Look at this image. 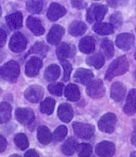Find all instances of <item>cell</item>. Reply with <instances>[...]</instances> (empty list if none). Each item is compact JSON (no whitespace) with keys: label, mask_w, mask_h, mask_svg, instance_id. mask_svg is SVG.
I'll use <instances>...</instances> for the list:
<instances>
[{"label":"cell","mask_w":136,"mask_h":157,"mask_svg":"<svg viewBox=\"0 0 136 157\" xmlns=\"http://www.w3.org/2000/svg\"><path fill=\"white\" fill-rule=\"evenodd\" d=\"M48 45L45 44L44 42L39 41V42H37L36 44H34V46L27 53L26 56H29L30 54H35V55L41 56V57H45L48 53Z\"/></svg>","instance_id":"obj_28"},{"label":"cell","mask_w":136,"mask_h":157,"mask_svg":"<svg viewBox=\"0 0 136 157\" xmlns=\"http://www.w3.org/2000/svg\"><path fill=\"white\" fill-rule=\"evenodd\" d=\"M64 84L62 82H57V83H51L48 86L49 91L52 94L56 96H62L64 89Z\"/></svg>","instance_id":"obj_38"},{"label":"cell","mask_w":136,"mask_h":157,"mask_svg":"<svg viewBox=\"0 0 136 157\" xmlns=\"http://www.w3.org/2000/svg\"><path fill=\"white\" fill-rule=\"evenodd\" d=\"M65 33V29L59 25H54L47 35V40L51 44H59Z\"/></svg>","instance_id":"obj_14"},{"label":"cell","mask_w":136,"mask_h":157,"mask_svg":"<svg viewBox=\"0 0 136 157\" xmlns=\"http://www.w3.org/2000/svg\"><path fill=\"white\" fill-rule=\"evenodd\" d=\"M131 143H132L133 145L136 147V128L134 129L132 136H131Z\"/></svg>","instance_id":"obj_45"},{"label":"cell","mask_w":136,"mask_h":157,"mask_svg":"<svg viewBox=\"0 0 136 157\" xmlns=\"http://www.w3.org/2000/svg\"><path fill=\"white\" fill-rule=\"evenodd\" d=\"M44 95V89L38 85H32L29 86L24 93V97L27 101L32 103H37L41 101Z\"/></svg>","instance_id":"obj_8"},{"label":"cell","mask_w":136,"mask_h":157,"mask_svg":"<svg viewBox=\"0 0 136 157\" xmlns=\"http://www.w3.org/2000/svg\"><path fill=\"white\" fill-rule=\"evenodd\" d=\"M73 128L75 134L81 139L88 140L94 135L95 127L92 124L75 121L73 123Z\"/></svg>","instance_id":"obj_4"},{"label":"cell","mask_w":136,"mask_h":157,"mask_svg":"<svg viewBox=\"0 0 136 157\" xmlns=\"http://www.w3.org/2000/svg\"><path fill=\"white\" fill-rule=\"evenodd\" d=\"M134 58H135V59H136V52H135V54H134Z\"/></svg>","instance_id":"obj_51"},{"label":"cell","mask_w":136,"mask_h":157,"mask_svg":"<svg viewBox=\"0 0 136 157\" xmlns=\"http://www.w3.org/2000/svg\"><path fill=\"white\" fill-rule=\"evenodd\" d=\"M134 78H135V80H136V70L134 71Z\"/></svg>","instance_id":"obj_50"},{"label":"cell","mask_w":136,"mask_h":157,"mask_svg":"<svg viewBox=\"0 0 136 157\" xmlns=\"http://www.w3.org/2000/svg\"><path fill=\"white\" fill-rule=\"evenodd\" d=\"M92 29L95 33L100 35H108L114 33V26L111 23L97 22L93 25Z\"/></svg>","instance_id":"obj_25"},{"label":"cell","mask_w":136,"mask_h":157,"mask_svg":"<svg viewBox=\"0 0 136 157\" xmlns=\"http://www.w3.org/2000/svg\"><path fill=\"white\" fill-rule=\"evenodd\" d=\"M73 50L74 51V47H72L67 43L62 42L58 44L56 50V54L60 60H66L67 58L73 56L74 52H73Z\"/></svg>","instance_id":"obj_19"},{"label":"cell","mask_w":136,"mask_h":157,"mask_svg":"<svg viewBox=\"0 0 136 157\" xmlns=\"http://www.w3.org/2000/svg\"><path fill=\"white\" fill-rule=\"evenodd\" d=\"M6 38H7V36H6V32L3 29H0V48L6 44Z\"/></svg>","instance_id":"obj_43"},{"label":"cell","mask_w":136,"mask_h":157,"mask_svg":"<svg viewBox=\"0 0 136 157\" xmlns=\"http://www.w3.org/2000/svg\"><path fill=\"white\" fill-rule=\"evenodd\" d=\"M77 151L79 157H90L92 153V147L90 144L81 143L77 146Z\"/></svg>","instance_id":"obj_35"},{"label":"cell","mask_w":136,"mask_h":157,"mask_svg":"<svg viewBox=\"0 0 136 157\" xmlns=\"http://www.w3.org/2000/svg\"><path fill=\"white\" fill-rule=\"evenodd\" d=\"M72 6L73 7L81 10V9H85L87 6V2H83V1H72Z\"/></svg>","instance_id":"obj_41"},{"label":"cell","mask_w":136,"mask_h":157,"mask_svg":"<svg viewBox=\"0 0 136 157\" xmlns=\"http://www.w3.org/2000/svg\"><path fill=\"white\" fill-rule=\"evenodd\" d=\"M61 63H62V67L64 68V76H63V80L65 82H67L69 80L70 78V74L72 71V67L71 63H69L67 60H61Z\"/></svg>","instance_id":"obj_39"},{"label":"cell","mask_w":136,"mask_h":157,"mask_svg":"<svg viewBox=\"0 0 136 157\" xmlns=\"http://www.w3.org/2000/svg\"><path fill=\"white\" fill-rule=\"evenodd\" d=\"M110 21H111V24L114 27L120 26L122 25V23H123V17H122L121 13L115 12V13H112L111 17H110Z\"/></svg>","instance_id":"obj_40"},{"label":"cell","mask_w":136,"mask_h":157,"mask_svg":"<svg viewBox=\"0 0 136 157\" xmlns=\"http://www.w3.org/2000/svg\"><path fill=\"white\" fill-rule=\"evenodd\" d=\"M42 67V59L38 56H31L26 64V75L28 77H35L38 75Z\"/></svg>","instance_id":"obj_9"},{"label":"cell","mask_w":136,"mask_h":157,"mask_svg":"<svg viewBox=\"0 0 136 157\" xmlns=\"http://www.w3.org/2000/svg\"><path fill=\"white\" fill-rule=\"evenodd\" d=\"M94 77V75L91 70L85 68L77 69L74 74L75 80L81 84H88L92 82V79Z\"/></svg>","instance_id":"obj_17"},{"label":"cell","mask_w":136,"mask_h":157,"mask_svg":"<svg viewBox=\"0 0 136 157\" xmlns=\"http://www.w3.org/2000/svg\"><path fill=\"white\" fill-rule=\"evenodd\" d=\"M0 78H2V77H1V74H0Z\"/></svg>","instance_id":"obj_52"},{"label":"cell","mask_w":136,"mask_h":157,"mask_svg":"<svg viewBox=\"0 0 136 157\" xmlns=\"http://www.w3.org/2000/svg\"><path fill=\"white\" fill-rule=\"evenodd\" d=\"M107 2L109 3V5L112 7H115V6H118V1H107Z\"/></svg>","instance_id":"obj_46"},{"label":"cell","mask_w":136,"mask_h":157,"mask_svg":"<svg viewBox=\"0 0 136 157\" xmlns=\"http://www.w3.org/2000/svg\"><path fill=\"white\" fill-rule=\"evenodd\" d=\"M115 147L113 143L104 140L96 146V152L100 157H111L115 154Z\"/></svg>","instance_id":"obj_12"},{"label":"cell","mask_w":136,"mask_h":157,"mask_svg":"<svg viewBox=\"0 0 136 157\" xmlns=\"http://www.w3.org/2000/svg\"><path fill=\"white\" fill-rule=\"evenodd\" d=\"M65 96L69 101H77L80 98V96H81V93H80L78 86L77 85L73 84V83H69L65 88Z\"/></svg>","instance_id":"obj_27"},{"label":"cell","mask_w":136,"mask_h":157,"mask_svg":"<svg viewBox=\"0 0 136 157\" xmlns=\"http://www.w3.org/2000/svg\"><path fill=\"white\" fill-rule=\"evenodd\" d=\"M104 57L100 52L89 56L86 59V63L89 66H92L96 69L101 68L104 64Z\"/></svg>","instance_id":"obj_31"},{"label":"cell","mask_w":136,"mask_h":157,"mask_svg":"<svg viewBox=\"0 0 136 157\" xmlns=\"http://www.w3.org/2000/svg\"><path fill=\"white\" fill-rule=\"evenodd\" d=\"M37 136H38V140L42 144H50L53 139V136L50 132V129L45 125H41L38 128V132H37Z\"/></svg>","instance_id":"obj_23"},{"label":"cell","mask_w":136,"mask_h":157,"mask_svg":"<svg viewBox=\"0 0 136 157\" xmlns=\"http://www.w3.org/2000/svg\"><path fill=\"white\" fill-rule=\"evenodd\" d=\"M59 118L63 122L69 123L73 117V109L71 105L68 103H62L59 105L58 110Z\"/></svg>","instance_id":"obj_20"},{"label":"cell","mask_w":136,"mask_h":157,"mask_svg":"<svg viewBox=\"0 0 136 157\" xmlns=\"http://www.w3.org/2000/svg\"><path fill=\"white\" fill-rule=\"evenodd\" d=\"M56 101L53 98H46L42 101L40 105V109L42 113L50 115L54 112L55 107Z\"/></svg>","instance_id":"obj_32"},{"label":"cell","mask_w":136,"mask_h":157,"mask_svg":"<svg viewBox=\"0 0 136 157\" xmlns=\"http://www.w3.org/2000/svg\"><path fill=\"white\" fill-rule=\"evenodd\" d=\"M15 117L18 121L22 124H30L34 120V113L30 108H17Z\"/></svg>","instance_id":"obj_11"},{"label":"cell","mask_w":136,"mask_h":157,"mask_svg":"<svg viewBox=\"0 0 136 157\" xmlns=\"http://www.w3.org/2000/svg\"><path fill=\"white\" fill-rule=\"evenodd\" d=\"M68 133V129L66 126L65 125H61V126L58 127L54 131V134H53V139L54 141L59 142L62 141L65 139Z\"/></svg>","instance_id":"obj_37"},{"label":"cell","mask_w":136,"mask_h":157,"mask_svg":"<svg viewBox=\"0 0 136 157\" xmlns=\"http://www.w3.org/2000/svg\"><path fill=\"white\" fill-rule=\"evenodd\" d=\"M101 48L104 52V56L107 59H111L114 56V46L111 40L108 39H104L101 43Z\"/></svg>","instance_id":"obj_34"},{"label":"cell","mask_w":136,"mask_h":157,"mask_svg":"<svg viewBox=\"0 0 136 157\" xmlns=\"http://www.w3.org/2000/svg\"><path fill=\"white\" fill-rule=\"evenodd\" d=\"M0 93H1V89H0Z\"/></svg>","instance_id":"obj_53"},{"label":"cell","mask_w":136,"mask_h":157,"mask_svg":"<svg viewBox=\"0 0 136 157\" xmlns=\"http://www.w3.org/2000/svg\"><path fill=\"white\" fill-rule=\"evenodd\" d=\"M2 15V7L0 6V16Z\"/></svg>","instance_id":"obj_49"},{"label":"cell","mask_w":136,"mask_h":157,"mask_svg":"<svg viewBox=\"0 0 136 157\" xmlns=\"http://www.w3.org/2000/svg\"><path fill=\"white\" fill-rule=\"evenodd\" d=\"M12 108L10 104L6 101L0 103V123L7 122L11 117Z\"/></svg>","instance_id":"obj_29"},{"label":"cell","mask_w":136,"mask_h":157,"mask_svg":"<svg viewBox=\"0 0 136 157\" xmlns=\"http://www.w3.org/2000/svg\"><path fill=\"white\" fill-rule=\"evenodd\" d=\"M107 12V7L101 4H92L87 10L86 18L88 22L93 23L94 21L100 22L104 19Z\"/></svg>","instance_id":"obj_3"},{"label":"cell","mask_w":136,"mask_h":157,"mask_svg":"<svg viewBox=\"0 0 136 157\" xmlns=\"http://www.w3.org/2000/svg\"><path fill=\"white\" fill-rule=\"evenodd\" d=\"M14 144L19 149L25 150L29 146V140L26 135L24 133H18L14 137Z\"/></svg>","instance_id":"obj_36"},{"label":"cell","mask_w":136,"mask_h":157,"mask_svg":"<svg viewBox=\"0 0 136 157\" xmlns=\"http://www.w3.org/2000/svg\"><path fill=\"white\" fill-rule=\"evenodd\" d=\"M26 25L30 29V30L36 36H41V35L44 34V27L42 26V22L38 18L30 16L26 20Z\"/></svg>","instance_id":"obj_18"},{"label":"cell","mask_w":136,"mask_h":157,"mask_svg":"<svg viewBox=\"0 0 136 157\" xmlns=\"http://www.w3.org/2000/svg\"><path fill=\"white\" fill-rule=\"evenodd\" d=\"M65 13H66V9L63 6L56 2H53L50 4L49 7L47 17L50 21H55L59 19L60 17H63Z\"/></svg>","instance_id":"obj_13"},{"label":"cell","mask_w":136,"mask_h":157,"mask_svg":"<svg viewBox=\"0 0 136 157\" xmlns=\"http://www.w3.org/2000/svg\"><path fill=\"white\" fill-rule=\"evenodd\" d=\"M123 111L126 114L133 115L136 112V89H132L129 92L126 103L123 107Z\"/></svg>","instance_id":"obj_16"},{"label":"cell","mask_w":136,"mask_h":157,"mask_svg":"<svg viewBox=\"0 0 136 157\" xmlns=\"http://www.w3.org/2000/svg\"><path fill=\"white\" fill-rule=\"evenodd\" d=\"M87 30V26L83 21H75L69 27V33L73 36H78L84 34Z\"/></svg>","instance_id":"obj_24"},{"label":"cell","mask_w":136,"mask_h":157,"mask_svg":"<svg viewBox=\"0 0 136 157\" xmlns=\"http://www.w3.org/2000/svg\"><path fill=\"white\" fill-rule=\"evenodd\" d=\"M0 74L2 79L10 82H14L20 74V67L14 60H10L0 68Z\"/></svg>","instance_id":"obj_2"},{"label":"cell","mask_w":136,"mask_h":157,"mask_svg":"<svg viewBox=\"0 0 136 157\" xmlns=\"http://www.w3.org/2000/svg\"><path fill=\"white\" fill-rule=\"evenodd\" d=\"M96 40L92 36H85L82 38L79 43V48L84 53H92L95 50Z\"/></svg>","instance_id":"obj_22"},{"label":"cell","mask_w":136,"mask_h":157,"mask_svg":"<svg viewBox=\"0 0 136 157\" xmlns=\"http://www.w3.org/2000/svg\"><path fill=\"white\" fill-rule=\"evenodd\" d=\"M116 121V117L114 113H107L102 116L100 121H98V127L102 132L111 133L115 130Z\"/></svg>","instance_id":"obj_5"},{"label":"cell","mask_w":136,"mask_h":157,"mask_svg":"<svg viewBox=\"0 0 136 157\" xmlns=\"http://www.w3.org/2000/svg\"><path fill=\"white\" fill-rule=\"evenodd\" d=\"M10 157H21V156H20V155H17V154H14V155H10Z\"/></svg>","instance_id":"obj_48"},{"label":"cell","mask_w":136,"mask_h":157,"mask_svg":"<svg viewBox=\"0 0 136 157\" xmlns=\"http://www.w3.org/2000/svg\"><path fill=\"white\" fill-rule=\"evenodd\" d=\"M8 26L11 29H18L22 25V14L20 12L10 13L6 17Z\"/></svg>","instance_id":"obj_21"},{"label":"cell","mask_w":136,"mask_h":157,"mask_svg":"<svg viewBox=\"0 0 136 157\" xmlns=\"http://www.w3.org/2000/svg\"><path fill=\"white\" fill-rule=\"evenodd\" d=\"M130 157H136V151H133L130 155Z\"/></svg>","instance_id":"obj_47"},{"label":"cell","mask_w":136,"mask_h":157,"mask_svg":"<svg viewBox=\"0 0 136 157\" xmlns=\"http://www.w3.org/2000/svg\"><path fill=\"white\" fill-rule=\"evenodd\" d=\"M77 146H78V143L77 140L73 137H69L62 145V151L65 155H71L77 150Z\"/></svg>","instance_id":"obj_30"},{"label":"cell","mask_w":136,"mask_h":157,"mask_svg":"<svg viewBox=\"0 0 136 157\" xmlns=\"http://www.w3.org/2000/svg\"><path fill=\"white\" fill-rule=\"evenodd\" d=\"M105 90L104 82L100 79H96L90 82L86 88L88 95L92 98H102L105 94Z\"/></svg>","instance_id":"obj_6"},{"label":"cell","mask_w":136,"mask_h":157,"mask_svg":"<svg viewBox=\"0 0 136 157\" xmlns=\"http://www.w3.org/2000/svg\"><path fill=\"white\" fill-rule=\"evenodd\" d=\"M26 9L29 12L31 13H40L42 12L43 6H44V2L43 1H35V0H32V1H26Z\"/></svg>","instance_id":"obj_33"},{"label":"cell","mask_w":136,"mask_h":157,"mask_svg":"<svg viewBox=\"0 0 136 157\" xmlns=\"http://www.w3.org/2000/svg\"><path fill=\"white\" fill-rule=\"evenodd\" d=\"M26 45L27 40L22 33L17 32L12 35L9 44V47L11 51L14 52H21L26 48Z\"/></svg>","instance_id":"obj_7"},{"label":"cell","mask_w":136,"mask_h":157,"mask_svg":"<svg viewBox=\"0 0 136 157\" xmlns=\"http://www.w3.org/2000/svg\"><path fill=\"white\" fill-rule=\"evenodd\" d=\"M126 89L123 83L120 82H115L111 86V98L115 101H121L124 98Z\"/></svg>","instance_id":"obj_15"},{"label":"cell","mask_w":136,"mask_h":157,"mask_svg":"<svg viewBox=\"0 0 136 157\" xmlns=\"http://www.w3.org/2000/svg\"><path fill=\"white\" fill-rule=\"evenodd\" d=\"M61 73V69L57 64H52L49 66L46 69L44 74V77L46 81L48 82H54L57 80Z\"/></svg>","instance_id":"obj_26"},{"label":"cell","mask_w":136,"mask_h":157,"mask_svg":"<svg viewBox=\"0 0 136 157\" xmlns=\"http://www.w3.org/2000/svg\"><path fill=\"white\" fill-rule=\"evenodd\" d=\"M7 146V141L3 136L0 135V152H3Z\"/></svg>","instance_id":"obj_42"},{"label":"cell","mask_w":136,"mask_h":157,"mask_svg":"<svg viewBox=\"0 0 136 157\" xmlns=\"http://www.w3.org/2000/svg\"><path fill=\"white\" fill-rule=\"evenodd\" d=\"M128 60L126 56H123L117 58L110 64L106 72L105 78L107 80H111L114 77L123 75L128 70Z\"/></svg>","instance_id":"obj_1"},{"label":"cell","mask_w":136,"mask_h":157,"mask_svg":"<svg viewBox=\"0 0 136 157\" xmlns=\"http://www.w3.org/2000/svg\"><path fill=\"white\" fill-rule=\"evenodd\" d=\"M117 47L123 51H127L132 48L134 44V36L131 33H121L117 36L115 40Z\"/></svg>","instance_id":"obj_10"},{"label":"cell","mask_w":136,"mask_h":157,"mask_svg":"<svg viewBox=\"0 0 136 157\" xmlns=\"http://www.w3.org/2000/svg\"><path fill=\"white\" fill-rule=\"evenodd\" d=\"M25 157H40L38 153L34 149L28 150L25 153Z\"/></svg>","instance_id":"obj_44"}]
</instances>
